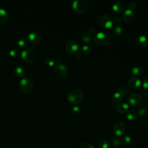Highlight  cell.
<instances>
[{
    "label": "cell",
    "instance_id": "cell-19",
    "mask_svg": "<svg viewBox=\"0 0 148 148\" xmlns=\"http://www.w3.org/2000/svg\"><path fill=\"white\" fill-rule=\"evenodd\" d=\"M138 116V112L134 110H130L127 113V118L130 120H134Z\"/></svg>",
    "mask_w": 148,
    "mask_h": 148
},
{
    "label": "cell",
    "instance_id": "cell-14",
    "mask_svg": "<svg viewBox=\"0 0 148 148\" xmlns=\"http://www.w3.org/2000/svg\"><path fill=\"white\" fill-rule=\"evenodd\" d=\"M125 6L124 3L120 1L116 2L112 5L113 10H114V11L119 12V13H121V12H123L125 9Z\"/></svg>",
    "mask_w": 148,
    "mask_h": 148
},
{
    "label": "cell",
    "instance_id": "cell-3",
    "mask_svg": "<svg viewBox=\"0 0 148 148\" xmlns=\"http://www.w3.org/2000/svg\"><path fill=\"white\" fill-rule=\"evenodd\" d=\"M21 58L27 63H32L35 61L37 56L35 51L31 49H26L21 53Z\"/></svg>",
    "mask_w": 148,
    "mask_h": 148
},
{
    "label": "cell",
    "instance_id": "cell-17",
    "mask_svg": "<svg viewBox=\"0 0 148 148\" xmlns=\"http://www.w3.org/2000/svg\"><path fill=\"white\" fill-rule=\"evenodd\" d=\"M143 72V69L142 67L139 65L134 66L131 69L132 73L135 75H140L142 74Z\"/></svg>",
    "mask_w": 148,
    "mask_h": 148
},
{
    "label": "cell",
    "instance_id": "cell-31",
    "mask_svg": "<svg viewBox=\"0 0 148 148\" xmlns=\"http://www.w3.org/2000/svg\"><path fill=\"white\" fill-rule=\"evenodd\" d=\"M9 54L13 57H17L19 56V51L17 49L13 48L11 49L9 51Z\"/></svg>",
    "mask_w": 148,
    "mask_h": 148
},
{
    "label": "cell",
    "instance_id": "cell-22",
    "mask_svg": "<svg viewBox=\"0 0 148 148\" xmlns=\"http://www.w3.org/2000/svg\"><path fill=\"white\" fill-rule=\"evenodd\" d=\"M123 95L121 93L119 92H116L113 94L112 99L114 102H120L123 99Z\"/></svg>",
    "mask_w": 148,
    "mask_h": 148
},
{
    "label": "cell",
    "instance_id": "cell-2",
    "mask_svg": "<svg viewBox=\"0 0 148 148\" xmlns=\"http://www.w3.org/2000/svg\"><path fill=\"white\" fill-rule=\"evenodd\" d=\"M20 88L24 94H29L32 92L34 88L32 82L27 77H24L20 81Z\"/></svg>",
    "mask_w": 148,
    "mask_h": 148
},
{
    "label": "cell",
    "instance_id": "cell-33",
    "mask_svg": "<svg viewBox=\"0 0 148 148\" xmlns=\"http://www.w3.org/2000/svg\"><path fill=\"white\" fill-rule=\"evenodd\" d=\"M80 148H94V147L90 143L84 142L81 145Z\"/></svg>",
    "mask_w": 148,
    "mask_h": 148
},
{
    "label": "cell",
    "instance_id": "cell-26",
    "mask_svg": "<svg viewBox=\"0 0 148 148\" xmlns=\"http://www.w3.org/2000/svg\"><path fill=\"white\" fill-rule=\"evenodd\" d=\"M147 113H148V106H142L138 110V114L140 116H144Z\"/></svg>",
    "mask_w": 148,
    "mask_h": 148
},
{
    "label": "cell",
    "instance_id": "cell-6",
    "mask_svg": "<svg viewBox=\"0 0 148 148\" xmlns=\"http://www.w3.org/2000/svg\"><path fill=\"white\" fill-rule=\"evenodd\" d=\"M26 36L27 40L33 45H38L42 41L41 35L36 32H31L28 34Z\"/></svg>",
    "mask_w": 148,
    "mask_h": 148
},
{
    "label": "cell",
    "instance_id": "cell-12",
    "mask_svg": "<svg viewBox=\"0 0 148 148\" xmlns=\"http://www.w3.org/2000/svg\"><path fill=\"white\" fill-rule=\"evenodd\" d=\"M136 43L140 47H146L148 44V40L144 35H139L135 39Z\"/></svg>",
    "mask_w": 148,
    "mask_h": 148
},
{
    "label": "cell",
    "instance_id": "cell-5",
    "mask_svg": "<svg viewBox=\"0 0 148 148\" xmlns=\"http://www.w3.org/2000/svg\"><path fill=\"white\" fill-rule=\"evenodd\" d=\"M126 130V125L122 121H116L113 126V131L114 134L118 136H122Z\"/></svg>",
    "mask_w": 148,
    "mask_h": 148
},
{
    "label": "cell",
    "instance_id": "cell-24",
    "mask_svg": "<svg viewBox=\"0 0 148 148\" xmlns=\"http://www.w3.org/2000/svg\"><path fill=\"white\" fill-rule=\"evenodd\" d=\"M98 146L99 148H109V143L107 140L102 139L98 142Z\"/></svg>",
    "mask_w": 148,
    "mask_h": 148
},
{
    "label": "cell",
    "instance_id": "cell-25",
    "mask_svg": "<svg viewBox=\"0 0 148 148\" xmlns=\"http://www.w3.org/2000/svg\"><path fill=\"white\" fill-rule=\"evenodd\" d=\"M121 142L125 146L128 145L131 142V138L128 135H123L121 139Z\"/></svg>",
    "mask_w": 148,
    "mask_h": 148
},
{
    "label": "cell",
    "instance_id": "cell-9",
    "mask_svg": "<svg viewBox=\"0 0 148 148\" xmlns=\"http://www.w3.org/2000/svg\"><path fill=\"white\" fill-rule=\"evenodd\" d=\"M79 49V44L75 40H69L65 45V49L68 53H73L76 52Z\"/></svg>",
    "mask_w": 148,
    "mask_h": 148
},
{
    "label": "cell",
    "instance_id": "cell-18",
    "mask_svg": "<svg viewBox=\"0 0 148 148\" xmlns=\"http://www.w3.org/2000/svg\"><path fill=\"white\" fill-rule=\"evenodd\" d=\"M128 105L127 103H120L117 107V110L120 113H125L128 109Z\"/></svg>",
    "mask_w": 148,
    "mask_h": 148
},
{
    "label": "cell",
    "instance_id": "cell-21",
    "mask_svg": "<svg viewBox=\"0 0 148 148\" xmlns=\"http://www.w3.org/2000/svg\"><path fill=\"white\" fill-rule=\"evenodd\" d=\"M82 40L85 43H89L92 40V36L89 33H84L81 35Z\"/></svg>",
    "mask_w": 148,
    "mask_h": 148
},
{
    "label": "cell",
    "instance_id": "cell-11",
    "mask_svg": "<svg viewBox=\"0 0 148 148\" xmlns=\"http://www.w3.org/2000/svg\"><path fill=\"white\" fill-rule=\"evenodd\" d=\"M134 13L131 9H127L125 10L123 15V18L124 20L128 23H131V21H132L134 19Z\"/></svg>",
    "mask_w": 148,
    "mask_h": 148
},
{
    "label": "cell",
    "instance_id": "cell-27",
    "mask_svg": "<svg viewBox=\"0 0 148 148\" xmlns=\"http://www.w3.org/2000/svg\"><path fill=\"white\" fill-rule=\"evenodd\" d=\"M27 41H28L27 38L25 36L21 37L20 38L18 39L17 41V45L20 47H24L27 45Z\"/></svg>",
    "mask_w": 148,
    "mask_h": 148
},
{
    "label": "cell",
    "instance_id": "cell-32",
    "mask_svg": "<svg viewBox=\"0 0 148 148\" xmlns=\"http://www.w3.org/2000/svg\"><path fill=\"white\" fill-rule=\"evenodd\" d=\"M71 112L73 114H75V115H77L80 112V107L77 106H74L72 108V110H71Z\"/></svg>",
    "mask_w": 148,
    "mask_h": 148
},
{
    "label": "cell",
    "instance_id": "cell-20",
    "mask_svg": "<svg viewBox=\"0 0 148 148\" xmlns=\"http://www.w3.org/2000/svg\"><path fill=\"white\" fill-rule=\"evenodd\" d=\"M14 72L15 75L19 77H23L24 74V69L21 66H16L14 70Z\"/></svg>",
    "mask_w": 148,
    "mask_h": 148
},
{
    "label": "cell",
    "instance_id": "cell-30",
    "mask_svg": "<svg viewBox=\"0 0 148 148\" xmlns=\"http://www.w3.org/2000/svg\"><path fill=\"white\" fill-rule=\"evenodd\" d=\"M112 142L113 146L114 147H120L121 146V139H120L119 138H115L113 139Z\"/></svg>",
    "mask_w": 148,
    "mask_h": 148
},
{
    "label": "cell",
    "instance_id": "cell-29",
    "mask_svg": "<svg viewBox=\"0 0 148 148\" xmlns=\"http://www.w3.org/2000/svg\"><path fill=\"white\" fill-rule=\"evenodd\" d=\"M82 53H83V54H89L91 51V47H90L88 45H84L82 46V47L81 48V50Z\"/></svg>",
    "mask_w": 148,
    "mask_h": 148
},
{
    "label": "cell",
    "instance_id": "cell-8",
    "mask_svg": "<svg viewBox=\"0 0 148 148\" xmlns=\"http://www.w3.org/2000/svg\"><path fill=\"white\" fill-rule=\"evenodd\" d=\"M67 72L68 68L64 64H57L54 68V73L58 77L65 76Z\"/></svg>",
    "mask_w": 148,
    "mask_h": 148
},
{
    "label": "cell",
    "instance_id": "cell-35",
    "mask_svg": "<svg viewBox=\"0 0 148 148\" xmlns=\"http://www.w3.org/2000/svg\"><path fill=\"white\" fill-rule=\"evenodd\" d=\"M121 18L120 17H118V16H116L114 17L113 19H112V21H113V23H114L116 24H119L121 23Z\"/></svg>",
    "mask_w": 148,
    "mask_h": 148
},
{
    "label": "cell",
    "instance_id": "cell-36",
    "mask_svg": "<svg viewBox=\"0 0 148 148\" xmlns=\"http://www.w3.org/2000/svg\"><path fill=\"white\" fill-rule=\"evenodd\" d=\"M136 7H137V5L135 2H132L130 3V9H131V10L135 9L136 8Z\"/></svg>",
    "mask_w": 148,
    "mask_h": 148
},
{
    "label": "cell",
    "instance_id": "cell-38",
    "mask_svg": "<svg viewBox=\"0 0 148 148\" xmlns=\"http://www.w3.org/2000/svg\"><path fill=\"white\" fill-rule=\"evenodd\" d=\"M76 57L77 59H80L82 57V53L81 51H77L76 53Z\"/></svg>",
    "mask_w": 148,
    "mask_h": 148
},
{
    "label": "cell",
    "instance_id": "cell-34",
    "mask_svg": "<svg viewBox=\"0 0 148 148\" xmlns=\"http://www.w3.org/2000/svg\"><path fill=\"white\" fill-rule=\"evenodd\" d=\"M143 87L145 89L148 90V76L146 77L143 82Z\"/></svg>",
    "mask_w": 148,
    "mask_h": 148
},
{
    "label": "cell",
    "instance_id": "cell-15",
    "mask_svg": "<svg viewBox=\"0 0 148 148\" xmlns=\"http://www.w3.org/2000/svg\"><path fill=\"white\" fill-rule=\"evenodd\" d=\"M8 20V14L4 9H0V24H4Z\"/></svg>",
    "mask_w": 148,
    "mask_h": 148
},
{
    "label": "cell",
    "instance_id": "cell-7",
    "mask_svg": "<svg viewBox=\"0 0 148 148\" xmlns=\"http://www.w3.org/2000/svg\"><path fill=\"white\" fill-rule=\"evenodd\" d=\"M99 24L103 28H109L112 26V19L109 15L103 14L99 18Z\"/></svg>",
    "mask_w": 148,
    "mask_h": 148
},
{
    "label": "cell",
    "instance_id": "cell-39",
    "mask_svg": "<svg viewBox=\"0 0 148 148\" xmlns=\"http://www.w3.org/2000/svg\"><path fill=\"white\" fill-rule=\"evenodd\" d=\"M56 61H57V62L58 63V64H60V62H61V59H57Z\"/></svg>",
    "mask_w": 148,
    "mask_h": 148
},
{
    "label": "cell",
    "instance_id": "cell-16",
    "mask_svg": "<svg viewBox=\"0 0 148 148\" xmlns=\"http://www.w3.org/2000/svg\"><path fill=\"white\" fill-rule=\"evenodd\" d=\"M94 42L98 46H105L106 45L108 44V43L109 42V36H106L105 38L104 39H97L95 36H94Z\"/></svg>",
    "mask_w": 148,
    "mask_h": 148
},
{
    "label": "cell",
    "instance_id": "cell-10",
    "mask_svg": "<svg viewBox=\"0 0 148 148\" xmlns=\"http://www.w3.org/2000/svg\"><path fill=\"white\" fill-rule=\"evenodd\" d=\"M141 101L142 97L137 92L132 93L128 98V102L132 106H137L139 105Z\"/></svg>",
    "mask_w": 148,
    "mask_h": 148
},
{
    "label": "cell",
    "instance_id": "cell-23",
    "mask_svg": "<svg viewBox=\"0 0 148 148\" xmlns=\"http://www.w3.org/2000/svg\"><path fill=\"white\" fill-rule=\"evenodd\" d=\"M113 32L116 35H121L123 33V29L120 26L116 25L113 27Z\"/></svg>",
    "mask_w": 148,
    "mask_h": 148
},
{
    "label": "cell",
    "instance_id": "cell-4",
    "mask_svg": "<svg viewBox=\"0 0 148 148\" xmlns=\"http://www.w3.org/2000/svg\"><path fill=\"white\" fill-rule=\"evenodd\" d=\"M88 2L87 0H76L72 3L73 9L77 13H83L88 8Z\"/></svg>",
    "mask_w": 148,
    "mask_h": 148
},
{
    "label": "cell",
    "instance_id": "cell-13",
    "mask_svg": "<svg viewBox=\"0 0 148 148\" xmlns=\"http://www.w3.org/2000/svg\"><path fill=\"white\" fill-rule=\"evenodd\" d=\"M128 83L130 87L135 88L139 87L141 84L140 80L136 77H131L128 80Z\"/></svg>",
    "mask_w": 148,
    "mask_h": 148
},
{
    "label": "cell",
    "instance_id": "cell-37",
    "mask_svg": "<svg viewBox=\"0 0 148 148\" xmlns=\"http://www.w3.org/2000/svg\"><path fill=\"white\" fill-rule=\"evenodd\" d=\"M97 31H96V29L94 28H91L89 29V34L91 35V36H95L97 34Z\"/></svg>",
    "mask_w": 148,
    "mask_h": 148
},
{
    "label": "cell",
    "instance_id": "cell-28",
    "mask_svg": "<svg viewBox=\"0 0 148 148\" xmlns=\"http://www.w3.org/2000/svg\"><path fill=\"white\" fill-rule=\"evenodd\" d=\"M45 62L46 65H47L48 66H53L55 64L54 60L51 57H47V58H46L45 60Z\"/></svg>",
    "mask_w": 148,
    "mask_h": 148
},
{
    "label": "cell",
    "instance_id": "cell-1",
    "mask_svg": "<svg viewBox=\"0 0 148 148\" xmlns=\"http://www.w3.org/2000/svg\"><path fill=\"white\" fill-rule=\"evenodd\" d=\"M84 99V95L82 91L75 89L71 91L68 95V101L72 104H79L82 103Z\"/></svg>",
    "mask_w": 148,
    "mask_h": 148
}]
</instances>
